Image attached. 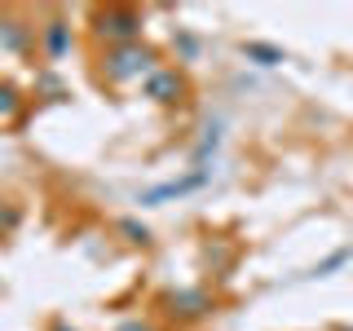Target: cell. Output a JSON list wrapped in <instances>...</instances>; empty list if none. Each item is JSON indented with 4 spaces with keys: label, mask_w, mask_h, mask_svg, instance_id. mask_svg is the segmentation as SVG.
Wrapping results in <instances>:
<instances>
[{
    "label": "cell",
    "mask_w": 353,
    "mask_h": 331,
    "mask_svg": "<svg viewBox=\"0 0 353 331\" xmlns=\"http://www.w3.org/2000/svg\"><path fill=\"white\" fill-rule=\"evenodd\" d=\"M159 66H163L159 49L146 44V40H137V44H119V49H102V58H97V80L110 84V88L146 84Z\"/></svg>",
    "instance_id": "cell-1"
},
{
    "label": "cell",
    "mask_w": 353,
    "mask_h": 331,
    "mask_svg": "<svg viewBox=\"0 0 353 331\" xmlns=\"http://www.w3.org/2000/svg\"><path fill=\"white\" fill-rule=\"evenodd\" d=\"M141 14L132 5H106L93 9V36L106 44V49H119V44H137L141 40Z\"/></svg>",
    "instance_id": "cell-2"
},
{
    "label": "cell",
    "mask_w": 353,
    "mask_h": 331,
    "mask_svg": "<svg viewBox=\"0 0 353 331\" xmlns=\"http://www.w3.org/2000/svg\"><path fill=\"white\" fill-rule=\"evenodd\" d=\"M185 93H190V84H185L181 66H159V71L141 84V97H150L154 106H176V102H185Z\"/></svg>",
    "instance_id": "cell-3"
},
{
    "label": "cell",
    "mask_w": 353,
    "mask_h": 331,
    "mask_svg": "<svg viewBox=\"0 0 353 331\" xmlns=\"http://www.w3.org/2000/svg\"><path fill=\"white\" fill-rule=\"evenodd\" d=\"M36 44H40V58L44 62H62L66 53L75 49V27L66 18H44L36 27Z\"/></svg>",
    "instance_id": "cell-4"
},
{
    "label": "cell",
    "mask_w": 353,
    "mask_h": 331,
    "mask_svg": "<svg viewBox=\"0 0 353 331\" xmlns=\"http://www.w3.org/2000/svg\"><path fill=\"white\" fill-rule=\"evenodd\" d=\"M203 181H208V168H194V172L176 177V181H163V185H154V190H141L137 203H141V208H159V203H168V199H181V194L199 190Z\"/></svg>",
    "instance_id": "cell-5"
},
{
    "label": "cell",
    "mask_w": 353,
    "mask_h": 331,
    "mask_svg": "<svg viewBox=\"0 0 353 331\" xmlns=\"http://www.w3.org/2000/svg\"><path fill=\"white\" fill-rule=\"evenodd\" d=\"M168 314L172 318H203V314H212V292H208V287H181V292H172L168 301Z\"/></svg>",
    "instance_id": "cell-6"
},
{
    "label": "cell",
    "mask_w": 353,
    "mask_h": 331,
    "mask_svg": "<svg viewBox=\"0 0 353 331\" xmlns=\"http://www.w3.org/2000/svg\"><path fill=\"white\" fill-rule=\"evenodd\" d=\"M31 44H36V27H27L18 14H0V49L14 58H27Z\"/></svg>",
    "instance_id": "cell-7"
},
{
    "label": "cell",
    "mask_w": 353,
    "mask_h": 331,
    "mask_svg": "<svg viewBox=\"0 0 353 331\" xmlns=\"http://www.w3.org/2000/svg\"><path fill=\"white\" fill-rule=\"evenodd\" d=\"M239 53L248 62H256V66H279V62H287V53L279 49V44H265V40H243Z\"/></svg>",
    "instance_id": "cell-8"
},
{
    "label": "cell",
    "mask_w": 353,
    "mask_h": 331,
    "mask_svg": "<svg viewBox=\"0 0 353 331\" xmlns=\"http://www.w3.org/2000/svg\"><path fill=\"white\" fill-rule=\"evenodd\" d=\"M221 146V119H208L203 124V137H199V146H194V168H203V159Z\"/></svg>",
    "instance_id": "cell-9"
},
{
    "label": "cell",
    "mask_w": 353,
    "mask_h": 331,
    "mask_svg": "<svg viewBox=\"0 0 353 331\" xmlns=\"http://www.w3.org/2000/svg\"><path fill=\"white\" fill-rule=\"evenodd\" d=\"M18 110H22V93H18V84L0 80V124L18 119Z\"/></svg>",
    "instance_id": "cell-10"
},
{
    "label": "cell",
    "mask_w": 353,
    "mask_h": 331,
    "mask_svg": "<svg viewBox=\"0 0 353 331\" xmlns=\"http://www.w3.org/2000/svg\"><path fill=\"white\" fill-rule=\"evenodd\" d=\"M119 234H124L128 243H132V248H150V225H141V221H132V217H124V221H119Z\"/></svg>",
    "instance_id": "cell-11"
},
{
    "label": "cell",
    "mask_w": 353,
    "mask_h": 331,
    "mask_svg": "<svg viewBox=\"0 0 353 331\" xmlns=\"http://www.w3.org/2000/svg\"><path fill=\"white\" fill-rule=\"evenodd\" d=\"M349 257H353V248H340V252H331V257H327L323 265H314V270H309L305 279H327V274H331V270H340V265H345Z\"/></svg>",
    "instance_id": "cell-12"
},
{
    "label": "cell",
    "mask_w": 353,
    "mask_h": 331,
    "mask_svg": "<svg viewBox=\"0 0 353 331\" xmlns=\"http://www.w3.org/2000/svg\"><path fill=\"white\" fill-rule=\"evenodd\" d=\"M18 225H22V212H18L14 203H0V239H9Z\"/></svg>",
    "instance_id": "cell-13"
},
{
    "label": "cell",
    "mask_w": 353,
    "mask_h": 331,
    "mask_svg": "<svg viewBox=\"0 0 353 331\" xmlns=\"http://www.w3.org/2000/svg\"><path fill=\"white\" fill-rule=\"evenodd\" d=\"M176 58H181V62H194L199 58V36H190V31H176Z\"/></svg>",
    "instance_id": "cell-14"
},
{
    "label": "cell",
    "mask_w": 353,
    "mask_h": 331,
    "mask_svg": "<svg viewBox=\"0 0 353 331\" xmlns=\"http://www.w3.org/2000/svg\"><path fill=\"white\" fill-rule=\"evenodd\" d=\"M115 331H159L154 323H146V318H128V323H119Z\"/></svg>",
    "instance_id": "cell-15"
},
{
    "label": "cell",
    "mask_w": 353,
    "mask_h": 331,
    "mask_svg": "<svg viewBox=\"0 0 353 331\" xmlns=\"http://www.w3.org/2000/svg\"><path fill=\"white\" fill-rule=\"evenodd\" d=\"M208 265H216V270H225V265H230V252H225V248L208 252Z\"/></svg>",
    "instance_id": "cell-16"
},
{
    "label": "cell",
    "mask_w": 353,
    "mask_h": 331,
    "mask_svg": "<svg viewBox=\"0 0 353 331\" xmlns=\"http://www.w3.org/2000/svg\"><path fill=\"white\" fill-rule=\"evenodd\" d=\"M49 331H75V327H66V323H53V327H49Z\"/></svg>",
    "instance_id": "cell-17"
},
{
    "label": "cell",
    "mask_w": 353,
    "mask_h": 331,
    "mask_svg": "<svg viewBox=\"0 0 353 331\" xmlns=\"http://www.w3.org/2000/svg\"><path fill=\"white\" fill-rule=\"evenodd\" d=\"M345 331H353V327H345Z\"/></svg>",
    "instance_id": "cell-18"
}]
</instances>
